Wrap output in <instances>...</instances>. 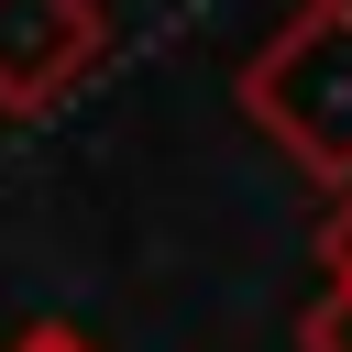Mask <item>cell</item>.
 Masks as SVG:
<instances>
[{
	"label": "cell",
	"instance_id": "obj_1",
	"mask_svg": "<svg viewBox=\"0 0 352 352\" xmlns=\"http://www.w3.org/2000/svg\"><path fill=\"white\" fill-rule=\"evenodd\" d=\"M231 99L319 198H341L352 187V0H297L242 55Z\"/></svg>",
	"mask_w": 352,
	"mask_h": 352
},
{
	"label": "cell",
	"instance_id": "obj_2",
	"mask_svg": "<svg viewBox=\"0 0 352 352\" xmlns=\"http://www.w3.org/2000/svg\"><path fill=\"white\" fill-rule=\"evenodd\" d=\"M110 55V11L99 0H0V121H33L55 99H77Z\"/></svg>",
	"mask_w": 352,
	"mask_h": 352
},
{
	"label": "cell",
	"instance_id": "obj_3",
	"mask_svg": "<svg viewBox=\"0 0 352 352\" xmlns=\"http://www.w3.org/2000/svg\"><path fill=\"white\" fill-rule=\"evenodd\" d=\"M297 352H352V286H319L297 308Z\"/></svg>",
	"mask_w": 352,
	"mask_h": 352
},
{
	"label": "cell",
	"instance_id": "obj_4",
	"mask_svg": "<svg viewBox=\"0 0 352 352\" xmlns=\"http://www.w3.org/2000/svg\"><path fill=\"white\" fill-rule=\"evenodd\" d=\"M319 264H330V286H352V187H341L330 220H319Z\"/></svg>",
	"mask_w": 352,
	"mask_h": 352
},
{
	"label": "cell",
	"instance_id": "obj_5",
	"mask_svg": "<svg viewBox=\"0 0 352 352\" xmlns=\"http://www.w3.org/2000/svg\"><path fill=\"white\" fill-rule=\"evenodd\" d=\"M0 352H99V341H88V330H66V319H44V330H11Z\"/></svg>",
	"mask_w": 352,
	"mask_h": 352
}]
</instances>
